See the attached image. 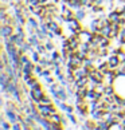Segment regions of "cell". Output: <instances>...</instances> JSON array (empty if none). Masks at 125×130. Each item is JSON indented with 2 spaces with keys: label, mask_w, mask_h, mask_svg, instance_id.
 I'll use <instances>...</instances> for the list:
<instances>
[{
  "label": "cell",
  "mask_w": 125,
  "mask_h": 130,
  "mask_svg": "<svg viewBox=\"0 0 125 130\" xmlns=\"http://www.w3.org/2000/svg\"><path fill=\"white\" fill-rule=\"evenodd\" d=\"M114 90L116 94L121 95L122 98H125V75H118L114 79Z\"/></svg>",
  "instance_id": "1"
},
{
  "label": "cell",
  "mask_w": 125,
  "mask_h": 130,
  "mask_svg": "<svg viewBox=\"0 0 125 130\" xmlns=\"http://www.w3.org/2000/svg\"><path fill=\"white\" fill-rule=\"evenodd\" d=\"M55 103L52 105H43V103H38V109H39L40 114L43 115L45 118H50L54 113H57V109H55Z\"/></svg>",
  "instance_id": "2"
},
{
  "label": "cell",
  "mask_w": 125,
  "mask_h": 130,
  "mask_svg": "<svg viewBox=\"0 0 125 130\" xmlns=\"http://www.w3.org/2000/svg\"><path fill=\"white\" fill-rule=\"evenodd\" d=\"M46 95V93L43 91V87L40 89H35V90H30V98L35 102L36 105L40 103V99Z\"/></svg>",
  "instance_id": "3"
},
{
  "label": "cell",
  "mask_w": 125,
  "mask_h": 130,
  "mask_svg": "<svg viewBox=\"0 0 125 130\" xmlns=\"http://www.w3.org/2000/svg\"><path fill=\"white\" fill-rule=\"evenodd\" d=\"M108 64H109V67L112 70H116L117 67H120L121 66V60H120V58H118V55H114V54H110L109 56H108Z\"/></svg>",
  "instance_id": "4"
},
{
  "label": "cell",
  "mask_w": 125,
  "mask_h": 130,
  "mask_svg": "<svg viewBox=\"0 0 125 130\" xmlns=\"http://www.w3.org/2000/svg\"><path fill=\"white\" fill-rule=\"evenodd\" d=\"M93 36H94V34L90 31V30H85V28L78 34L79 40L81 42H85V43H90V42L93 40Z\"/></svg>",
  "instance_id": "5"
},
{
  "label": "cell",
  "mask_w": 125,
  "mask_h": 130,
  "mask_svg": "<svg viewBox=\"0 0 125 130\" xmlns=\"http://www.w3.org/2000/svg\"><path fill=\"white\" fill-rule=\"evenodd\" d=\"M12 34H15V27L11 24H2V27H0V35L3 38H8Z\"/></svg>",
  "instance_id": "6"
},
{
  "label": "cell",
  "mask_w": 125,
  "mask_h": 130,
  "mask_svg": "<svg viewBox=\"0 0 125 130\" xmlns=\"http://www.w3.org/2000/svg\"><path fill=\"white\" fill-rule=\"evenodd\" d=\"M4 115H6V118L8 119L11 123H15V122H18V113L16 111H13V110H11V109H8V107H6V111H4Z\"/></svg>",
  "instance_id": "7"
},
{
  "label": "cell",
  "mask_w": 125,
  "mask_h": 130,
  "mask_svg": "<svg viewBox=\"0 0 125 130\" xmlns=\"http://www.w3.org/2000/svg\"><path fill=\"white\" fill-rule=\"evenodd\" d=\"M89 74H90V70L88 69V67H85V66H81V67H78V69L74 71V75H75L77 79L82 78V76H89Z\"/></svg>",
  "instance_id": "8"
},
{
  "label": "cell",
  "mask_w": 125,
  "mask_h": 130,
  "mask_svg": "<svg viewBox=\"0 0 125 130\" xmlns=\"http://www.w3.org/2000/svg\"><path fill=\"white\" fill-rule=\"evenodd\" d=\"M34 70H35V62H32V60L27 62V63L23 64V67H22L23 74H35Z\"/></svg>",
  "instance_id": "9"
},
{
  "label": "cell",
  "mask_w": 125,
  "mask_h": 130,
  "mask_svg": "<svg viewBox=\"0 0 125 130\" xmlns=\"http://www.w3.org/2000/svg\"><path fill=\"white\" fill-rule=\"evenodd\" d=\"M108 19L112 23H118L120 19H121V12H118L117 9H113V11H110L108 13Z\"/></svg>",
  "instance_id": "10"
},
{
  "label": "cell",
  "mask_w": 125,
  "mask_h": 130,
  "mask_svg": "<svg viewBox=\"0 0 125 130\" xmlns=\"http://www.w3.org/2000/svg\"><path fill=\"white\" fill-rule=\"evenodd\" d=\"M88 83H89V76H82V78H78L74 83H73V86H74V89L77 90L78 87H84V86H88Z\"/></svg>",
  "instance_id": "11"
},
{
  "label": "cell",
  "mask_w": 125,
  "mask_h": 130,
  "mask_svg": "<svg viewBox=\"0 0 125 130\" xmlns=\"http://www.w3.org/2000/svg\"><path fill=\"white\" fill-rule=\"evenodd\" d=\"M27 42L30 43V44L32 46V47H36L39 43H42V40L38 38V35L36 34H32V35H28V38H27Z\"/></svg>",
  "instance_id": "12"
},
{
  "label": "cell",
  "mask_w": 125,
  "mask_h": 130,
  "mask_svg": "<svg viewBox=\"0 0 125 130\" xmlns=\"http://www.w3.org/2000/svg\"><path fill=\"white\" fill-rule=\"evenodd\" d=\"M0 126H2V129L4 130H11L12 129V123L8 121V119H6V115H2V118H0Z\"/></svg>",
  "instance_id": "13"
},
{
  "label": "cell",
  "mask_w": 125,
  "mask_h": 130,
  "mask_svg": "<svg viewBox=\"0 0 125 130\" xmlns=\"http://www.w3.org/2000/svg\"><path fill=\"white\" fill-rule=\"evenodd\" d=\"M58 98L62 99L63 102H66L67 98H69V94H67V90H65V87L61 85V87L58 89Z\"/></svg>",
  "instance_id": "14"
},
{
  "label": "cell",
  "mask_w": 125,
  "mask_h": 130,
  "mask_svg": "<svg viewBox=\"0 0 125 130\" xmlns=\"http://www.w3.org/2000/svg\"><path fill=\"white\" fill-rule=\"evenodd\" d=\"M67 6H69L71 9H74V11L82 8V4H81L79 0H69V2H67Z\"/></svg>",
  "instance_id": "15"
},
{
  "label": "cell",
  "mask_w": 125,
  "mask_h": 130,
  "mask_svg": "<svg viewBox=\"0 0 125 130\" xmlns=\"http://www.w3.org/2000/svg\"><path fill=\"white\" fill-rule=\"evenodd\" d=\"M75 18L78 19V20L82 22L84 19L86 18V8H85V7H82V8L77 9V11H75Z\"/></svg>",
  "instance_id": "16"
},
{
  "label": "cell",
  "mask_w": 125,
  "mask_h": 130,
  "mask_svg": "<svg viewBox=\"0 0 125 130\" xmlns=\"http://www.w3.org/2000/svg\"><path fill=\"white\" fill-rule=\"evenodd\" d=\"M110 125L105 121V119H100L97 121V130H109Z\"/></svg>",
  "instance_id": "17"
},
{
  "label": "cell",
  "mask_w": 125,
  "mask_h": 130,
  "mask_svg": "<svg viewBox=\"0 0 125 130\" xmlns=\"http://www.w3.org/2000/svg\"><path fill=\"white\" fill-rule=\"evenodd\" d=\"M59 109L62 110V111H65V113H74V107H73V106L67 105V103H63V102L59 105Z\"/></svg>",
  "instance_id": "18"
},
{
  "label": "cell",
  "mask_w": 125,
  "mask_h": 130,
  "mask_svg": "<svg viewBox=\"0 0 125 130\" xmlns=\"http://www.w3.org/2000/svg\"><path fill=\"white\" fill-rule=\"evenodd\" d=\"M30 54H31V60L35 62V63H39V60H40V58H42V55L39 54V52H38L35 48H34V50L30 52Z\"/></svg>",
  "instance_id": "19"
},
{
  "label": "cell",
  "mask_w": 125,
  "mask_h": 130,
  "mask_svg": "<svg viewBox=\"0 0 125 130\" xmlns=\"http://www.w3.org/2000/svg\"><path fill=\"white\" fill-rule=\"evenodd\" d=\"M88 91H89V87H88V86H84V87H78V89H77L75 93L79 94V95H82L84 98H86V95H88Z\"/></svg>",
  "instance_id": "20"
},
{
  "label": "cell",
  "mask_w": 125,
  "mask_h": 130,
  "mask_svg": "<svg viewBox=\"0 0 125 130\" xmlns=\"http://www.w3.org/2000/svg\"><path fill=\"white\" fill-rule=\"evenodd\" d=\"M45 46H46L47 51H54L55 50V46H54V43H52V39H49V38L45 40Z\"/></svg>",
  "instance_id": "21"
},
{
  "label": "cell",
  "mask_w": 125,
  "mask_h": 130,
  "mask_svg": "<svg viewBox=\"0 0 125 130\" xmlns=\"http://www.w3.org/2000/svg\"><path fill=\"white\" fill-rule=\"evenodd\" d=\"M82 66H85V67H88V69H90V67H93V66H95L94 64V59H92V58H86V59H84V64Z\"/></svg>",
  "instance_id": "22"
},
{
  "label": "cell",
  "mask_w": 125,
  "mask_h": 130,
  "mask_svg": "<svg viewBox=\"0 0 125 130\" xmlns=\"http://www.w3.org/2000/svg\"><path fill=\"white\" fill-rule=\"evenodd\" d=\"M35 50L38 51V52H39V54L40 55H45L46 54V46H45V43H39V44H38L36 47H35Z\"/></svg>",
  "instance_id": "23"
},
{
  "label": "cell",
  "mask_w": 125,
  "mask_h": 130,
  "mask_svg": "<svg viewBox=\"0 0 125 130\" xmlns=\"http://www.w3.org/2000/svg\"><path fill=\"white\" fill-rule=\"evenodd\" d=\"M110 31H112V27H110V26H104V27H101L100 34H102L104 36H109Z\"/></svg>",
  "instance_id": "24"
},
{
  "label": "cell",
  "mask_w": 125,
  "mask_h": 130,
  "mask_svg": "<svg viewBox=\"0 0 125 130\" xmlns=\"http://www.w3.org/2000/svg\"><path fill=\"white\" fill-rule=\"evenodd\" d=\"M27 23H28V24H31L34 28H38V27H39V24H40V23H38L36 19H34V18H31V16L27 18Z\"/></svg>",
  "instance_id": "25"
},
{
  "label": "cell",
  "mask_w": 125,
  "mask_h": 130,
  "mask_svg": "<svg viewBox=\"0 0 125 130\" xmlns=\"http://www.w3.org/2000/svg\"><path fill=\"white\" fill-rule=\"evenodd\" d=\"M114 129H124L125 130V127H124V125L121 123V122H113L112 125H110V127H109V130H114Z\"/></svg>",
  "instance_id": "26"
},
{
  "label": "cell",
  "mask_w": 125,
  "mask_h": 130,
  "mask_svg": "<svg viewBox=\"0 0 125 130\" xmlns=\"http://www.w3.org/2000/svg\"><path fill=\"white\" fill-rule=\"evenodd\" d=\"M40 103H43V105H52V103H54V101H52L49 95H45V97L40 99Z\"/></svg>",
  "instance_id": "27"
},
{
  "label": "cell",
  "mask_w": 125,
  "mask_h": 130,
  "mask_svg": "<svg viewBox=\"0 0 125 130\" xmlns=\"http://www.w3.org/2000/svg\"><path fill=\"white\" fill-rule=\"evenodd\" d=\"M95 99V90H90L88 91V95H86V101H93Z\"/></svg>",
  "instance_id": "28"
},
{
  "label": "cell",
  "mask_w": 125,
  "mask_h": 130,
  "mask_svg": "<svg viewBox=\"0 0 125 130\" xmlns=\"http://www.w3.org/2000/svg\"><path fill=\"white\" fill-rule=\"evenodd\" d=\"M43 70H45V67H43L42 64H39V63H36V64H35V70H34V73L38 74V75H40Z\"/></svg>",
  "instance_id": "29"
},
{
  "label": "cell",
  "mask_w": 125,
  "mask_h": 130,
  "mask_svg": "<svg viewBox=\"0 0 125 130\" xmlns=\"http://www.w3.org/2000/svg\"><path fill=\"white\" fill-rule=\"evenodd\" d=\"M31 60V56H27V54H22L20 56V63L22 64H26L27 62H30Z\"/></svg>",
  "instance_id": "30"
},
{
  "label": "cell",
  "mask_w": 125,
  "mask_h": 130,
  "mask_svg": "<svg viewBox=\"0 0 125 130\" xmlns=\"http://www.w3.org/2000/svg\"><path fill=\"white\" fill-rule=\"evenodd\" d=\"M50 75H51V69H50V67L45 69V70L42 71V74H40L42 78H47V76H50Z\"/></svg>",
  "instance_id": "31"
},
{
  "label": "cell",
  "mask_w": 125,
  "mask_h": 130,
  "mask_svg": "<svg viewBox=\"0 0 125 130\" xmlns=\"http://www.w3.org/2000/svg\"><path fill=\"white\" fill-rule=\"evenodd\" d=\"M66 114H67V118H69V119H70V121L73 122L74 125L78 123V119H77V117H75V115H74L73 113H66Z\"/></svg>",
  "instance_id": "32"
},
{
  "label": "cell",
  "mask_w": 125,
  "mask_h": 130,
  "mask_svg": "<svg viewBox=\"0 0 125 130\" xmlns=\"http://www.w3.org/2000/svg\"><path fill=\"white\" fill-rule=\"evenodd\" d=\"M40 87H42V85H40L38 80H35V82H34V83L30 86V90H35V89H40Z\"/></svg>",
  "instance_id": "33"
},
{
  "label": "cell",
  "mask_w": 125,
  "mask_h": 130,
  "mask_svg": "<svg viewBox=\"0 0 125 130\" xmlns=\"http://www.w3.org/2000/svg\"><path fill=\"white\" fill-rule=\"evenodd\" d=\"M23 126H22V123L20 122H15V123H12V130H22Z\"/></svg>",
  "instance_id": "34"
},
{
  "label": "cell",
  "mask_w": 125,
  "mask_h": 130,
  "mask_svg": "<svg viewBox=\"0 0 125 130\" xmlns=\"http://www.w3.org/2000/svg\"><path fill=\"white\" fill-rule=\"evenodd\" d=\"M59 58H61V54H59V52L58 51H51V59H59Z\"/></svg>",
  "instance_id": "35"
},
{
  "label": "cell",
  "mask_w": 125,
  "mask_h": 130,
  "mask_svg": "<svg viewBox=\"0 0 125 130\" xmlns=\"http://www.w3.org/2000/svg\"><path fill=\"white\" fill-rule=\"evenodd\" d=\"M120 39H122L125 42V27H121V30H120Z\"/></svg>",
  "instance_id": "36"
},
{
  "label": "cell",
  "mask_w": 125,
  "mask_h": 130,
  "mask_svg": "<svg viewBox=\"0 0 125 130\" xmlns=\"http://www.w3.org/2000/svg\"><path fill=\"white\" fill-rule=\"evenodd\" d=\"M61 2V0H47V4L46 6H57Z\"/></svg>",
  "instance_id": "37"
},
{
  "label": "cell",
  "mask_w": 125,
  "mask_h": 130,
  "mask_svg": "<svg viewBox=\"0 0 125 130\" xmlns=\"http://www.w3.org/2000/svg\"><path fill=\"white\" fill-rule=\"evenodd\" d=\"M52 70H54V75L55 76H58V75L62 74V69H61V67H54Z\"/></svg>",
  "instance_id": "38"
},
{
  "label": "cell",
  "mask_w": 125,
  "mask_h": 130,
  "mask_svg": "<svg viewBox=\"0 0 125 130\" xmlns=\"http://www.w3.org/2000/svg\"><path fill=\"white\" fill-rule=\"evenodd\" d=\"M45 80H46V83H49V85H51V83H54V78L50 75V76H47V78H45Z\"/></svg>",
  "instance_id": "39"
},
{
  "label": "cell",
  "mask_w": 125,
  "mask_h": 130,
  "mask_svg": "<svg viewBox=\"0 0 125 130\" xmlns=\"http://www.w3.org/2000/svg\"><path fill=\"white\" fill-rule=\"evenodd\" d=\"M54 34H55V36H62V34H63V30H62V27H59Z\"/></svg>",
  "instance_id": "40"
},
{
  "label": "cell",
  "mask_w": 125,
  "mask_h": 130,
  "mask_svg": "<svg viewBox=\"0 0 125 130\" xmlns=\"http://www.w3.org/2000/svg\"><path fill=\"white\" fill-rule=\"evenodd\" d=\"M61 125H62V126H66V125H67V119L63 117V115H62V121H61Z\"/></svg>",
  "instance_id": "41"
},
{
  "label": "cell",
  "mask_w": 125,
  "mask_h": 130,
  "mask_svg": "<svg viewBox=\"0 0 125 130\" xmlns=\"http://www.w3.org/2000/svg\"><path fill=\"white\" fill-rule=\"evenodd\" d=\"M47 38H49V39H54V38H55V34L50 31L49 34H47Z\"/></svg>",
  "instance_id": "42"
},
{
  "label": "cell",
  "mask_w": 125,
  "mask_h": 130,
  "mask_svg": "<svg viewBox=\"0 0 125 130\" xmlns=\"http://www.w3.org/2000/svg\"><path fill=\"white\" fill-rule=\"evenodd\" d=\"M40 3H42V4H45V6H46V4H47V0H40Z\"/></svg>",
  "instance_id": "43"
},
{
  "label": "cell",
  "mask_w": 125,
  "mask_h": 130,
  "mask_svg": "<svg viewBox=\"0 0 125 130\" xmlns=\"http://www.w3.org/2000/svg\"><path fill=\"white\" fill-rule=\"evenodd\" d=\"M121 47H122V50H124V51H125V42H124V43H122V46H121Z\"/></svg>",
  "instance_id": "44"
},
{
  "label": "cell",
  "mask_w": 125,
  "mask_h": 130,
  "mask_svg": "<svg viewBox=\"0 0 125 130\" xmlns=\"http://www.w3.org/2000/svg\"><path fill=\"white\" fill-rule=\"evenodd\" d=\"M121 16H124V18H125V9H124V11H122V13H121Z\"/></svg>",
  "instance_id": "45"
}]
</instances>
